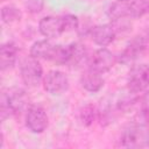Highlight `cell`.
Here are the masks:
<instances>
[{"mask_svg": "<svg viewBox=\"0 0 149 149\" xmlns=\"http://www.w3.org/2000/svg\"><path fill=\"white\" fill-rule=\"evenodd\" d=\"M27 92L21 87L3 88L0 95V118L1 121L20 115L29 107Z\"/></svg>", "mask_w": 149, "mask_h": 149, "instance_id": "cell-1", "label": "cell"}, {"mask_svg": "<svg viewBox=\"0 0 149 149\" xmlns=\"http://www.w3.org/2000/svg\"><path fill=\"white\" fill-rule=\"evenodd\" d=\"M120 143L125 148L140 149L149 146V125L140 116L129 122L120 135Z\"/></svg>", "mask_w": 149, "mask_h": 149, "instance_id": "cell-2", "label": "cell"}, {"mask_svg": "<svg viewBox=\"0 0 149 149\" xmlns=\"http://www.w3.org/2000/svg\"><path fill=\"white\" fill-rule=\"evenodd\" d=\"M107 16L109 19V23L115 30L116 35L128 34L132 30L133 23L132 17L129 16L125 1H114L107 9Z\"/></svg>", "mask_w": 149, "mask_h": 149, "instance_id": "cell-3", "label": "cell"}, {"mask_svg": "<svg viewBox=\"0 0 149 149\" xmlns=\"http://www.w3.org/2000/svg\"><path fill=\"white\" fill-rule=\"evenodd\" d=\"M20 77L27 87H37L43 81V68L38 59L27 56L20 63Z\"/></svg>", "mask_w": 149, "mask_h": 149, "instance_id": "cell-4", "label": "cell"}, {"mask_svg": "<svg viewBox=\"0 0 149 149\" xmlns=\"http://www.w3.org/2000/svg\"><path fill=\"white\" fill-rule=\"evenodd\" d=\"M148 45V38L143 35H136L126 44L125 49L116 56L118 63L122 65H132L139 59L146 51Z\"/></svg>", "mask_w": 149, "mask_h": 149, "instance_id": "cell-5", "label": "cell"}, {"mask_svg": "<svg viewBox=\"0 0 149 149\" xmlns=\"http://www.w3.org/2000/svg\"><path fill=\"white\" fill-rule=\"evenodd\" d=\"M24 125L34 134L43 133L49 126V116L40 105H29L24 112Z\"/></svg>", "mask_w": 149, "mask_h": 149, "instance_id": "cell-6", "label": "cell"}, {"mask_svg": "<svg viewBox=\"0 0 149 149\" xmlns=\"http://www.w3.org/2000/svg\"><path fill=\"white\" fill-rule=\"evenodd\" d=\"M42 85L47 93L51 95H62L69 90L70 80L63 71L50 70L44 74Z\"/></svg>", "mask_w": 149, "mask_h": 149, "instance_id": "cell-7", "label": "cell"}, {"mask_svg": "<svg viewBox=\"0 0 149 149\" xmlns=\"http://www.w3.org/2000/svg\"><path fill=\"white\" fill-rule=\"evenodd\" d=\"M116 63H118L116 55L106 47H100L99 49L94 50L92 55H90L87 68H91L102 74L112 70Z\"/></svg>", "mask_w": 149, "mask_h": 149, "instance_id": "cell-8", "label": "cell"}, {"mask_svg": "<svg viewBox=\"0 0 149 149\" xmlns=\"http://www.w3.org/2000/svg\"><path fill=\"white\" fill-rule=\"evenodd\" d=\"M127 87L139 94L149 90L148 64H139L132 66L127 78Z\"/></svg>", "mask_w": 149, "mask_h": 149, "instance_id": "cell-9", "label": "cell"}, {"mask_svg": "<svg viewBox=\"0 0 149 149\" xmlns=\"http://www.w3.org/2000/svg\"><path fill=\"white\" fill-rule=\"evenodd\" d=\"M38 31L48 40L59 37L64 31L63 21L61 16L47 15L38 21Z\"/></svg>", "mask_w": 149, "mask_h": 149, "instance_id": "cell-10", "label": "cell"}, {"mask_svg": "<svg viewBox=\"0 0 149 149\" xmlns=\"http://www.w3.org/2000/svg\"><path fill=\"white\" fill-rule=\"evenodd\" d=\"M69 47V59L66 66L71 69H78L84 65L87 66L90 54L85 44L80 42H72L68 44Z\"/></svg>", "mask_w": 149, "mask_h": 149, "instance_id": "cell-11", "label": "cell"}, {"mask_svg": "<svg viewBox=\"0 0 149 149\" xmlns=\"http://www.w3.org/2000/svg\"><path fill=\"white\" fill-rule=\"evenodd\" d=\"M90 37L94 44L99 47H107L114 42L116 33L111 23H100L93 26L90 33Z\"/></svg>", "mask_w": 149, "mask_h": 149, "instance_id": "cell-12", "label": "cell"}, {"mask_svg": "<svg viewBox=\"0 0 149 149\" xmlns=\"http://www.w3.org/2000/svg\"><path fill=\"white\" fill-rule=\"evenodd\" d=\"M79 84H80L81 88L85 90L86 92L97 93L104 87L105 79L102 78L100 72H98L91 68H86L79 77Z\"/></svg>", "mask_w": 149, "mask_h": 149, "instance_id": "cell-13", "label": "cell"}, {"mask_svg": "<svg viewBox=\"0 0 149 149\" xmlns=\"http://www.w3.org/2000/svg\"><path fill=\"white\" fill-rule=\"evenodd\" d=\"M19 57V49L15 43L6 42L2 43L0 47V69L1 71L12 70Z\"/></svg>", "mask_w": 149, "mask_h": 149, "instance_id": "cell-14", "label": "cell"}, {"mask_svg": "<svg viewBox=\"0 0 149 149\" xmlns=\"http://www.w3.org/2000/svg\"><path fill=\"white\" fill-rule=\"evenodd\" d=\"M55 45L56 44L51 43L48 38L35 41L29 49V56H31L38 61H41V59L42 61H51Z\"/></svg>", "mask_w": 149, "mask_h": 149, "instance_id": "cell-15", "label": "cell"}, {"mask_svg": "<svg viewBox=\"0 0 149 149\" xmlns=\"http://www.w3.org/2000/svg\"><path fill=\"white\" fill-rule=\"evenodd\" d=\"M120 111L118 109L115 104H112L111 101L104 102V105L101 104V106L98 108V122L100 126L102 127H107L109 125H112L119 115Z\"/></svg>", "mask_w": 149, "mask_h": 149, "instance_id": "cell-16", "label": "cell"}, {"mask_svg": "<svg viewBox=\"0 0 149 149\" xmlns=\"http://www.w3.org/2000/svg\"><path fill=\"white\" fill-rule=\"evenodd\" d=\"M140 98L141 97L139 93H136V92H134L127 87L119 95V98L115 101V105H116L118 109L120 111V113H127L135 106V104L140 100Z\"/></svg>", "mask_w": 149, "mask_h": 149, "instance_id": "cell-17", "label": "cell"}, {"mask_svg": "<svg viewBox=\"0 0 149 149\" xmlns=\"http://www.w3.org/2000/svg\"><path fill=\"white\" fill-rule=\"evenodd\" d=\"M125 3L132 19H140L149 12V0H127Z\"/></svg>", "mask_w": 149, "mask_h": 149, "instance_id": "cell-18", "label": "cell"}, {"mask_svg": "<svg viewBox=\"0 0 149 149\" xmlns=\"http://www.w3.org/2000/svg\"><path fill=\"white\" fill-rule=\"evenodd\" d=\"M78 121L85 126L90 127L98 119V108L93 104H85L78 109Z\"/></svg>", "mask_w": 149, "mask_h": 149, "instance_id": "cell-19", "label": "cell"}, {"mask_svg": "<svg viewBox=\"0 0 149 149\" xmlns=\"http://www.w3.org/2000/svg\"><path fill=\"white\" fill-rule=\"evenodd\" d=\"M22 19V12L14 5H5L1 8V21L5 24H12L20 22Z\"/></svg>", "mask_w": 149, "mask_h": 149, "instance_id": "cell-20", "label": "cell"}, {"mask_svg": "<svg viewBox=\"0 0 149 149\" xmlns=\"http://www.w3.org/2000/svg\"><path fill=\"white\" fill-rule=\"evenodd\" d=\"M69 59V47L68 44H56L54 49V54L51 57V61L54 64L59 66H66Z\"/></svg>", "mask_w": 149, "mask_h": 149, "instance_id": "cell-21", "label": "cell"}, {"mask_svg": "<svg viewBox=\"0 0 149 149\" xmlns=\"http://www.w3.org/2000/svg\"><path fill=\"white\" fill-rule=\"evenodd\" d=\"M63 21L64 31H77L79 26V17L74 14H64L61 16Z\"/></svg>", "mask_w": 149, "mask_h": 149, "instance_id": "cell-22", "label": "cell"}, {"mask_svg": "<svg viewBox=\"0 0 149 149\" xmlns=\"http://www.w3.org/2000/svg\"><path fill=\"white\" fill-rule=\"evenodd\" d=\"M140 101H141V108L139 116L149 125V90L143 93V95L140 98Z\"/></svg>", "mask_w": 149, "mask_h": 149, "instance_id": "cell-23", "label": "cell"}, {"mask_svg": "<svg viewBox=\"0 0 149 149\" xmlns=\"http://www.w3.org/2000/svg\"><path fill=\"white\" fill-rule=\"evenodd\" d=\"M26 9L30 14H38L44 8V1L43 0H27L26 2Z\"/></svg>", "mask_w": 149, "mask_h": 149, "instance_id": "cell-24", "label": "cell"}, {"mask_svg": "<svg viewBox=\"0 0 149 149\" xmlns=\"http://www.w3.org/2000/svg\"><path fill=\"white\" fill-rule=\"evenodd\" d=\"M148 80H149V64H148Z\"/></svg>", "mask_w": 149, "mask_h": 149, "instance_id": "cell-25", "label": "cell"}, {"mask_svg": "<svg viewBox=\"0 0 149 149\" xmlns=\"http://www.w3.org/2000/svg\"><path fill=\"white\" fill-rule=\"evenodd\" d=\"M118 1H127V0H118Z\"/></svg>", "mask_w": 149, "mask_h": 149, "instance_id": "cell-26", "label": "cell"}]
</instances>
